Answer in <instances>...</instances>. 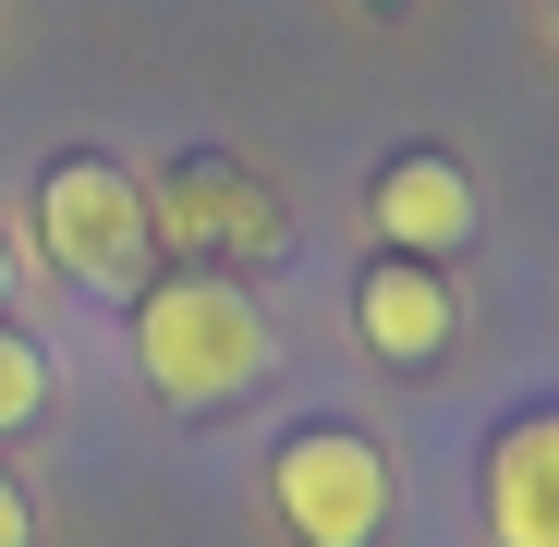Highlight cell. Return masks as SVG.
<instances>
[{
  "mask_svg": "<svg viewBox=\"0 0 559 547\" xmlns=\"http://www.w3.org/2000/svg\"><path fill=\"white\" fill-rule=\"evenodd\" d=\"M134 365L182 414H219L267 378V317L231 267H182V281H134Z\"/></svg>",
  "mask_w": 559,
  "mask_h": 547,
  "instance_id": "obj_1",
  "label": "cell"
},
{
  "mask_svg": "<svg viewBox=\"0 0 559 547\" xmlns=\"http://www.w3.org/2000/svg\"><path fill=\"white\" fill-rule=\"evenodd\" d=\"M37 243H49V267L73 293H134L146 281V195L98 158V146H61L49 170H37Z\"/></svg>",
  "mask_w": 559,
  "mask_h": 547,
  "instance_id": "obj_2",
  "label": "cell"
},
{
  "mask_svg": "<svg viewBox=\"0 0 559 547\" xmlns=\"http://www.w3.org/2000/svg\"><path fill=\"white\" fill-rule=\"evenodd\" d=\"M267 499H280V523H293V547H378V523H390V450L353 438V426H305V438H280Z\"/></svg>",
  "mask_w": 559,
  "mask_h": 547,
  "instance_id": "obj_3",
  "label": "cell"
},
{
  "mask_svg": "<svg viewBox=\"0 0 559 547\" xmlns=\"http://www.w3.org/2000/svg\"><path fill=\"white\" fill-rule=\"evenodd\" d=\"M146 231H182L195 267H207V255H280V195H267L243 158H207V146H195V158H170Z\"/></svg>",
  "mask_w": 559,
  "mask_h": 547,
  "instance_id": "obj_4",
  "label": "cell"
},
{
  "mask_svg": "<svg viewBox=\"0 0 559 547\" xmlns=\"http://www.w3.org/2000/svg\"><path fill=\"white\" fill-rule=\"evenodd\" d=\"M365 219H378V255L438 267V255H462V231H475V182H462V158L414 146V158H390V170H378Z\"/></svg>",
  "mask_w": 559,
  "mask_h": 547,
  "instance_id": "obj_5",
  "label": "cell"
},
{
  "mask_svg": "<svg viewBox=\"0 0 559 547\" xmlns=\"http://www.w3.org/2000/svg\"><path fill=\"white\" fill-rule=\"evenodd\" d=\"M353 329H365V353H378V365H438V353H450V329H462V305H450L438 267L378 255V267L353 281Z\"/></svg>",
  "mask_w": 559,
  "mask_h": 547,
  "instance_id": "obj_6",
  "label": "cell"
},
{
  "mask_svg": "<svg viewBox=\"0 0 559 547\" xmlns=\"http://www.w3.org/2000/svg\"><path fill=\"white\" fill-rule=\"evenodd\" d=\"M487 547H559V402L487 450Z\"/></svg>",
  "mask_w": 559,
  "mask_h": 547,
  "instance_id": "obj_7",
  "label": "cell"
},
{
  "mask_svg": "<svg viewBox=\"0 0 559 547\" xmlns=\"http://www.w3.org/2000/svg\"><path fill=\"white\" fill-rule=\"evenodd\" d=\"M49 414V353L13 329V317H0V438H13V426H37Z\"/></svg>",
  "mask_w": 559,
  "mask_h": 547,
  "instance_id": "obj_8",
  "label": "cell"
},
{
  "mask_svg": "<svg viewBox=\"0 0 559 547\" xmlns=\"http://www.w3.org/2000/svg\"><path fill=\"white\" fill-rule=\"evenodd\" d=\"M0 547H37V499L13 487V463H0Z\"/></svg>",
  "mask_w": 559,
  "mask_h": 547,
  "instance_id": "obj_9",
  "label": "cell"
},
{
  "mask_svg": "<svg viewBox=\"0 0 559 547\" xmlns=\"http://www.w3.org/2000/svg\"><path fill=\"white\" fill-rule=\"evenodd\" d=\"M0 305H13V231H0Z\"/></svg>",
  "mask_w": 559,
  "mask_h": 547,
  "instance_id": "obj_10",
  "label": "cell"
}]
</instances>
